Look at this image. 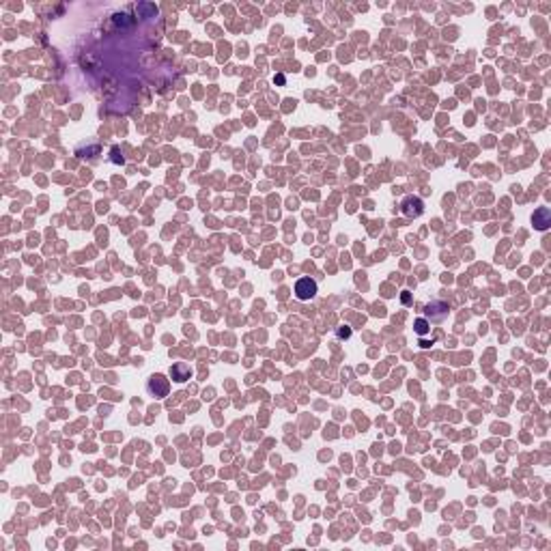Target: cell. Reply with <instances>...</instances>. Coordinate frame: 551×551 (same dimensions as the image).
I'll list each match as a JSON object with an SVG mask.
<instances>
[{"label": "cell", "mask_w": 551, "mask_h": 551, "mask_svg": "<svg viewBox=\"0 0 551 551\" xmlns=\"http://www.w3.org/2000/svg\"><path fill=\"white\" fill-rule=\"evenodd\" d=\"M146 392L153 398H166L168 392H170V384H168V379L164 375L158 372V375H151L149 381H146Z\"/></svg>", "instance_id": "cell-1"}, {"label": "cell", "mask_w": 551, "mask_h": 551, "mask_svg": "<svg viewBox=\"0 0 551 551\" xmlns=\"http://www.w3.org/2000/svg\"><path fill=\"white\" fill-rule=\"evenodd\" d=\"M316 295V282L312 278H300L295 282V298L300 302H310Z\"/></svg>", "instance_id": "cell-2"}, {"label": "cell", "mask_w": 551, "mask_h": 551, "mask_svg": "<svg viewBox=\"0 0 551 551\" xmlns=\"http://www.w3.org/2000/svg\"><path fill=\"white\" fill-rule=\"evenodd\" d=\"M400 211L405 218H420L422 211H424V202L418 196H405L400 202Z\"/></svg>", "instance_id": "cell-3"}, {"label": "cell", "mask_w": 551, "mask_h": 551, "mask_svg": "<svg viewBox=\"0 0 551 551\" xmlns=\"http://www.w3.org/2000/svg\"><path fill=\"white\" fill-rule=\"evenodd\" d=\"M190 375H192V370H190L188 364L176 362V364L170 366V377H172V381H176V384H183V381H188Z\"/></svg>", "instance_id": "cell-4"}, {"label": "cell", "mask_w": 551, "mask_h": 551, "mask_svg": "<svg viewBox=\"0 0 551 551\" xmlns=\"http://www.w3.org/2000/svg\"><path fill=\"white\" fill-rule=\"evenodd\" d=\"M534 224H536V228H538V230H545L547 226H549V209L542 207V209L536 211V214H534Z\"/></svg>", "instance_id": "cell-5"}, {"label": "cell", "mask_w": 551, "mask_h": 551, "mask_svg": "<svg viewBox=\"0 0 551 551\" xmlns=\"http://www.w3.org/2000/svg\"><path fill=\"white\" fill-rule=\"evenodd\" d=\"M414 330H416V334H418V336H424V334H428V332H430V323L426 319H416Z\"/></svg>", "instance_id": "cell-6"}, {"label": "cell", "mask_w": 551, "mask_h": 551, "mask_svg": "<svg viewBox=\"0 0 551 551\" xmlns=\"http://www.w3.org/2000/svg\"><path fill=\"white\" fill-rule=\"evenodd\" d=\"M336 334H338V338H349V336H351V330H349V328H340V330L336 332Z\"/></svg>", "instance_id": "cell-7"}, {"label": "cell", "mask_w": 551, "mask_h": 551, "mask_svg": "<svg viewBox=\"0 0 551 551\" xmlns=\"http://www.w3.org/2000/svg\"><path fill=\"white\" fill-rule=\"evenodd\" d=\"M112 155H114V158H112V162H114V164H123V158H118V146H114V149H112Z\"/></svg>", "instance_id": "cell-8"}]
</instances>
